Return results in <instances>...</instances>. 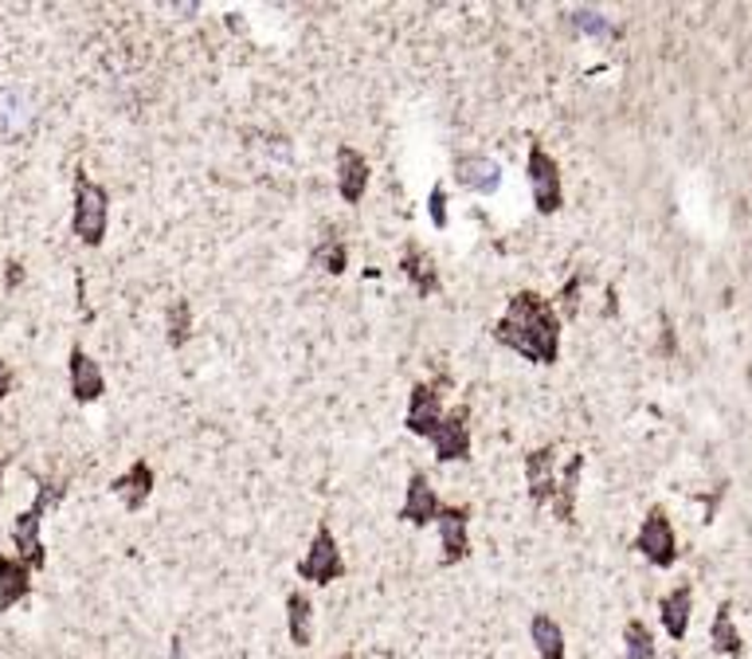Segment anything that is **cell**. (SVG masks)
<instances>
[{
    "instance_id": "cell-1",
    "label": "cell",
    "mask_w": 752,
    "mask_h": 659,
    "mask_svg": "<svg viewBox=\"0 0 752 659\" xmlns=\"http://www.w3.org/2000/svg\"><path fill=\"white\" fill-rule=\"evenodd\" d=\"M561 334L564 326L553 307V298L538 295V290H518V295H510L501 318L494 322V342L533 365L561 362Z\"/></svg>"
},
{
    "instance_id": "cell-2",
    "label": "cell",
    "mask_w": 752,
    "mask_h": 659,
    "mask_svg": "<svg viewBox=\"0 0 752 659\" xmlns=\"http://www.w3.org/2000/svg\"><path fill=\"white\" fill-rule=\"evenodd\" d=\"M71 232L82 248H102V240L110 232V189L102 182H95L87 169H75Z\"/></svg>"
},
{
    "instance_id": "cell-3",
    "label": "cell",
    "mask_w": 752,
    "mask_h": 659,
    "mask_svg": "<svg viewBox=\"0 0 752 659\" xmlns=\"http://www.w3.org/2000/svg\"><path fill=\"white\" fill-rule=\"evenodd\" d=\"M63 483H40L36 498H32V506L27 510H20L16 523H12V546H16V558L24 561L32 573L36 569L47 565V546H44V515L52 510L55 503L63 498Z\"/></svg>"
},
{
    "instance_id": "cell-4",
    "label": "cell",
    "mask_w": 752,
    "mask_h": 659,
    "mask_svg": "<svg viewBox=\"0 0 752 659\" xmlns=\"http://www.w3.org/2000/svg\"><path fill=\"white\" fill-rule=\"evenodd\" d=\"M526 173H529V193H533V208L541 217H553L564 208V177L556 157L549 154L541 142H529V157H526Z\"/></svg>"
},
{
    "instance_id": "cell-5",
    "label": "cell",
    "mask_w": 752,
    "mask_h": 659,
    "mask_svg": "<svg viewBox=\"0 0 752 659\" xmlns=\"http://www.w3.org/2000/svg\"><path fill=\"white\" fill-rule=\"evenodd\" d=\"M345 578V558L338 550V534H333L330 518L318 523L310 538V550L298 561V581H310V585H333V581Z\"/></svg>"
},
{
    "instance_id": "cell-6",
    "label": "cell",
    "mask_w": 752,
    "mask_h": 659,
    "mask_svg": "<svg viewBox=\"0 0 752 659\" xmlns=\"http://www.w3.org/2000/svg\"><path fill=\"white\" fill-rule=\"evenodd\" d=\"M635 550L651 561L654 569H671L678 561V534H674V523L663 506H651L635 534Z\"/></svg>"
},
{
    "instance_id": "cell-7",
    "label": "cell",
    "mask_w": 752,
    "mask_h": 659,
    "mask_svg": "<svg viewBox=\"0 0 752 659\" xmlns=\"http://www.w3.org/2000/svg\"><path fill=\"white\" fill-rule=\"evenodd\" d=\"M428 443L435 448L439 463H466L471 460V408L455 405L451 413L439 416V425L431 428Z\"/></svg>"
},
{
    "instance_id": "cell-8",
    "label": "cell",
    "mask_w": 752,
    "mask_h": 659,
    "mask_svg": "<svg viewBox=\"0 0 752 659\" xmlns=\"http://www.w3.org/2000/svg\"><path fill=\"white\" fill-rule=\"evenodd\" d=\"M443 388H451L447 373H439L435 381H420V385H412L408 416H403V428H408L412 436H423V440H428L431 428L439 425V416H443Z\"/></svg>"
},
{
    "instance_id": "cell-9",
    "label": "cell",
    "mask_w": 752,
    "mask_h": 659,
    "mask_svg": "<svg viewBox=\"0 0 752 659\" xmlns=\"http://www.w3.org/2000/svg\"><path fill=\"white\" fill-rule=\"evenodd\" d=\"M435 526H439V546H443V565H458V561L471 558V506L466 503L443 506Z\"/></svg>"
},
{
    "instance_id": "cell-10",
    "label": "cell",
    "mask_w": 752,
    "mask_h": 659,
    "mask_svg": "<svg viewBox=\"0 0 752 659\" xmlns=\"http://www.w3.org/2000/svg\"><path fill=\"white\" fill-rule=\"evenodd\" d=\"M439 510H443V503H439L431 479L423 475V471H412V475H408V487H403V503H400V510H396V518L408 523V526H431L439 518Z\"/></svg>"
},
{
    "instance_id": "cell-11",
    "label": "cell",
    "mask_w": 752,
    "mask_h": 659,
    "mask_svg": "<svg viewBox=\"0 0 752 659\" xmlns=\"http://www.w3.org/2000/svg\"><path fill=\"white\" fill-rule=\"evenodd\" d=\"M400 275L416 287V295L420 298H435L439 290H443V279H439V267H435V255L428 252V248L420 244V240H408L400 252Z\"/></svg>"
},
{
    "instance_id": "cell-12",
    "label": "cell",
    "mask_w": 752,
    "mask_h": 659,
    "mask_svg": "<svg viewBox=\"0 0 752 659\" xmlns=\"http://www.w3.org/2000/svg\"><path fill=\"white\" fill-rule=\"evenodd\" d=\"M455 185L475 197H490V193L501 189V165L486 154H455Z\"/></svg>"
},
{
    "instance_id": "cell-13",
    "label": "cell",
    "mask_w": 752,
    "mask_h": 659,
    "mask_svg": "<svg viewBox=\"0 0 752 659\" xmlns=\"http://www.w3.org/2000/svg\"><path fill=\"white\" fill-rule=\"evenodd\" d=\"M153 487H157V475H153V463L150 460H134L122 475L110 479V495L122 498V506L130 515H137L145 503H150Z\"/></svg>"
},
{
    "instance_id": "cell-14",
    "label": "cell",
    "mask_w": 752,
    "mask_h": 659,
    "mask_svg": "<svg viewBox=\"0 0 752 659\" xmlns=\"http://www.w3.org/2000/svg\"><path fill=\"white\" fill-rule=\"evenodd\" d=\"M67 377H71V397L79 405H95L107 393V373H102V365L82 345H75L71 358H67Z\"/></svg>"
},
{
    "instance_id": "cell-15",
    "label": "cell",
    "mask_w": 752,
    "mask_h": 659,
    "mask_svg": "<svg viewBox=\"0 0 752 659\" xmlns=\"http://www.w3.org/2000/svg\"><path fill=\"white\" fill-rule=\"evenodd\" d=\"M556 448L545 443V448H533L526 455V487H529V503L533 506H549L556 491Z\"/></svg>"
},
{
    "instance_id": "cell-16",
    "label": "cell",
    "mask_w": 752,
    "mask_h": 659,
    "mask_svg": "<svg viewBox=\"0 0 752 659\" xmlns=\"http://www.w3.org/2000/svg\"><path fill=\"white\" fill-rule=\"evenodd\" d=\"M368 157L353 145H338V193L345 205H361L368 193Z\"/></svg>"
},
{
    "instance_id": "cell-17",
    "label": "cell",
    "mask_w": 752,
    "mask_h": 659,
    "mask_svg": "<svg viewBox=\"0 0 752 659\" xmlns=\"http://www.w3.org/2000/svg\"><path fill=\"white\" fill-rule=\"evenodd\" d=\"M32 596V569L12 553H0V613H12Z\"/></svg>"
},
{
    "instance_id": "cell-18",
    "label": "cell",
    "mask_w": 752,
    "mask_h": 659,
    "mask_svg": "<svg viewBox=\"0 0 752 659\" xmlns=\"http://www.w3.org/2000/svg\"><path fill=\"white\" fill-rule=\"evenodd\" d=\"M689 616H694V585H678L659 601V620H663L671 640H686Z\"/></svg>"
},
{
    "instance_id": "cell-19",
    "label": "cell",
    "mask_w": 752,
    "mask_h": 659,
    "mask_svg": "<svg viewBox=\"0 0 752 659\" xmlns=\"http://www.w3.org/2000/svg\"><path fill=\"white\" fill-rule=\"evenodd\" d=\"M580 475H584V455L576 452L573 460H568V468L561 471V479H556L553 503H549V510H553L561 523H576V495H580Z\"/></svg>"
},
{
    "instance_id": "cell-20",
    "label": "cell",
    "mask_w": 752,
    "mask_h": 659,
    "mask_svg": "<svg viewBox=\"0 0 752 659\" xmlns=\"http://www.w3.org/2000/svg\"><path fill=\"white\" fill-rule=\"evenodd\" d=\"M287 636L295 648H310L313 644V601L302 589L287 593Z\"/></svg>"
},
{
    "instance_id": "cell-21",
    "label": "cell",
    "mask_w": 752,
    "mask_h": 659,
    "mask_svg": "<svg viewBox=\"0 0 752 659\" xmlns=\"http://www.w3.org/2000/svg\"><path fill=\"white\" fill-rule=\"evenodd\" d=\"M529 640L538 659H568V644H564V628L549 613H533L529 620Z\"/></svg>"
},
{
    "instance_id": "cell-22",
    "label": "cell",
    "mask_w": 752,
    "mask_h": 659,
    "mask_svg": "<svg viewBox=\"0 0 752 659\" xmlns=\"http://www.w3.org/2000/svg\"><path fill=\"white\" fill-rule=\"evenodd\" d=\"M709 644H714V651H721V656L737 659L744 651V640L741 633H737V624H733V605H717V616L714 624H709Z\"/></svg>"
},
{
    "instance_id": "cell-23",
    "label": "cell",
    "mask_w": 752,
    "mask_h": 659,
    "mask_svg": "<svg viewBox=\"0 0 752 659\" xmlns=\"http://www.w3.org/2000/svg\"><path fill=\"white\" fill-rule=\"evenodd\" d=\"M313 267H322V272H330V275H345V267H350V244L341 240L338 232H330L322 240V244L313 248Z\"/></svg>"
},
{
    "instance_id": "cell-24",
    "label": "cell",
    "mask_w": 752,
    "mask_h": 659,
    "mask_svg": "<svg viewBox=\"0 0 752 659\" xmlns=\"http://www.w3.org/2000/svg\"><path fill=\"white\" fill-rule=\"evenodd\" d=\"M619 659H659V644H654V633L646 628L643 620H627L623 656H619Z\"/></svg>"
},
{
    "instance_id": "cell-25",
    "label": "cell",
    "mask_w": 752,
    "mask_h": 659,
    "mask_svg": "<svg viewBox=\"0 0 752 659\" xmlns=\"http://www.w3.org/2000/svg\"><path fill=\"white\" fill-rule=\"evenodd\" d=\"M169 345L173 350H180V345L192 338V303L188 298H173L169 303Z\"/></svg>"
},
{
    "instance_id": "cell-26",
    "label": "cell",
    "mask_w": 752,
    "mask_h": 659,
    "mask_svg": "<svg viewBox=\"0 0 752 659\" xmlns=\"http://www.w3.org/2000/svg\"><path fill=\"white\" fill-rule=\"evenodd\" d=\"M580 287H584V279H580V275H573V279L561 287V295H556L553 307H556V315H561V322H564V318L580 315Z\"/></svg>"
},
{
    "instance_id": "cell-27",
    "label": "cell",
    "mask_w": 752,
    "mask_h": 659,
    "mask_svg": "<svg viewBox=\"0 0 752 659\" xmlns=\"http://www.w3.org/2000/svg\"><path fill=\"white\" fill-rule=\"evenodd\" d=\"M573 24L580 28V32H588V36H616V24H611L608 17H600V12H591V9H576Z\"/></svg>"
},
{
    "instance_id": "cell-28",
    "label": "cell",
    "mask_w": 752,
    "mask_h": 659,
    "mask_svg": "<svg viewBox=\"0 0 752 659\" xmlns=\"http://www.w3.org/2000/svg\"><path fill=\"white\" fill-rule=\"evenodd\" d=\"M428 217H431V224L443 232L447 228V185L443 182H435L431 185V197H428Z\"/></svg>"
},
{
    "instance_id": "cell-29",
    "label": "cell",
    "mask_w": 752,
    "mask_h": 659,
    "mask_svg": "<svg viewBox=\"0 0 752 659\" xmlns=\"http://www.w3.org/2000/svg\"><path fill=\"white\" fill-rule=\"evenodd\" d=\"M12 385H16V373H12V365L4 362V358H0V400L9 397V393H12Z\"/></svg>"
},
{
    "instance_id": "cell-30",
    "label": "cell",
    "mask_w": 752,
    "mask_h": 659,
    "mask_svg": "<svg viewBox=\"0 0 752 659\" xmlns=\"http://www.w3.org/2000/svg\"><path fill=\"white\" fill-rule=\"evenodd\" d=\"M4 468H9V455L0 452V498H4Z\"/></svg>"
},
{
    "instance_id": "cell-31",
    "label": "cell",
    "mask_w": 752,
    "mask_h": 659,
    "mask_svg": "<svg viewBox=\"0 0 752 659\" xmlns=\"http://www.w3.org/2000/svg\"><path fill=\"white\" fill-rule=\"evenodd\" d=\"M338 659H350V656H338Z\"/></svg>"
}]
</instances>
